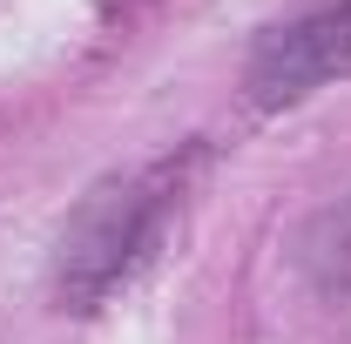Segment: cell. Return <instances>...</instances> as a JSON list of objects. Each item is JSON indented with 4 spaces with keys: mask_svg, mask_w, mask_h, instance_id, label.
<instances>
[{
    "mask_svg": "<svg viewBox=\"0 0 351 344\" xmlns=\"http://www.w3.org/2000/svg\"><path fill=\"white\" fill-rule=\"evenodd\" d=\"M345 68H351V0L311 14V21H291L277 34H263L257 54H250V101L257 108H284V101L324 88Z\"/></svg>",
    "mask_w": 351,
    "mask_h": 344,
    "instance_id": "2",
    "label": "cell"
},
{
    "mask_svg": "<svg viewBox=\"0 0 351 344\" xmlns=\"http://www.w3.org/2000/svg\"><path fill=\"white\" fill-rule=\"evenodd\" d=\"M156 223H162V182L156 175L101 182L82 210H75V223L61 230V257H54V291H61V304L95 310L135 270V257L156 236Z\"/></svg>",
    "mask_w": 351,
    "mask_h": 344,
    "instance_id": "1",
    "label": "cell"
},
{
    "mask_svg": "<svg viewBox=\"0 0 351 344\" xmlns=\"http://www.w3.org/2000/svg\"><path fill=\"white\" fill-rule=\"evenodd\" d=\"M317 230H331V236L345 243V250H331V257L317 263V277H324V284H351V203H345V210H331Z\"/></svg>",
    "mask_w": 351,
    "mask_h": 344,
    "instance_id": "3",
    "label": "cell"
}]
</instances>
